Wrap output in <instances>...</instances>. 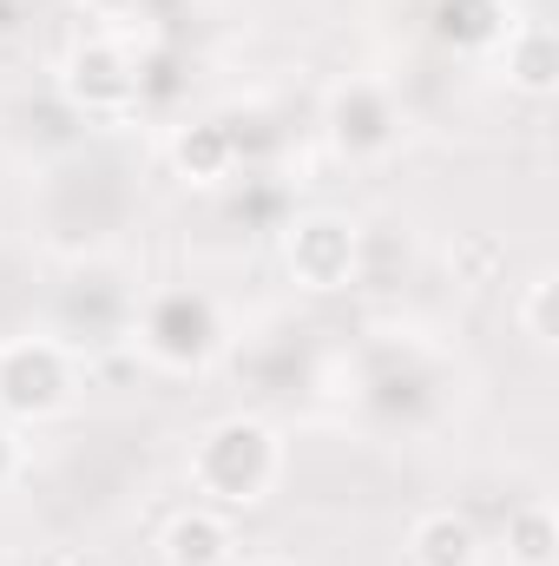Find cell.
I'll list each match as a JSON object with an SVG mask.
<instances>
[{"label":"cell","mask_w":559,"mask_h":566,"mask_svg":"<svg viewBox=\"0 0 559 566\" xmlns=\"http://www.w3.org/2000/svg\"><path fill=\"white\" fill-rule=\"evenodd\" d=\"M277 468H283L277 434H271L264 422H251V416L218 422L198 448H191V481H198V494L231 501V507L264 501V494H271V481H277Z\"/></svg>","instance_id":"cell-1"},{"label":"cell","mask_w":559,"mask_h":566,"mask_svg":"<svg viewBox=\"0 0 559 566\" xmlns=\"http://www.w3.org/2000/svg\"><path fill=\"white\" fill-rule=\"evenodd\" d=\"M66 389H73V376H66L60 343H7L0 349V409L7 416L40 422L66 402Z\"/></svg>","instance_id":"cell-2"},{"label":"cell","mask_w":559,"mask_h":566,"mask_svg":"<svg viewBox=\"0 0 559 566\" xmlns=\"http://www.w3.org/2000/svg\"><path fill=\"white\" fill-rule=\"evenodd\" d=\"M283 258H289L296 283H309V290H342V283L356 277V231H349L342 218H303V224H289Z\"/></svg>","instance_id":"cell-3"},{"label":"cell","mask_w":559,"mask_h":566,"mask_svg":"<svg viewBox=\"0 0 559 566\" xmlns=\"http://www.w3.org/2000/svg\"><path fill=\"white\" fill-rule=\"evenodd\" d=\"M66 93H73L86 113H119V106H133L139 73H133V60H126L113 40H86V46L66 53Z\"/></svg>","instance_id":"cell-4"},{"label":"cell","mask_w":559,"mask_h":566,"mask_svg":"<svg viewBox=\"0 0 559 566\" xmlns=\"http://www.w3.org/2000/svg\"><path fill=\"white\" fill-rule=\"evenodd\" d=\"M500 66H507V86H520V93H534V99H547L559 86V40L547 20H527V27H514L507 33V46H500Z\"/></svg>","instance_id":"cell-5"},{"label":"cell","mask_w":559,"mask_h":566,"mask_svg":"<svg viewBox=\"0 0 559 566\" xmlns=\"http://www.w3.org/2000/svg\"><path fill=\"white\" fill-rule=\"evenodd\" d=\"M165 566H231V527L211 507H184L165 527Z\"/></svg>","instance_id":"cell-6"},{"label":"cell","mask_w":559,"mask_h":566,"mask_svg":"<svg viewBox=\"0 0 559 566\" xmlns=\"http://www.w3.org/2000/svg\"><path fill=\"white\" fill-rule=\"evenodd\" d=\"M336 145L342 151H382L389 145V133H395V113H389V99L376 93V86H349V93H336Z\"/></svg>","instance_id":"cell-7"},{"label":"cell","mask_w":559,"mask_h":566,"mask_svg":"<svg viewBox=\"0 0 559 566\" xmlns=\"http://www.w3.org/2000/svg\"><path fill=\"white\" fill-rule=\"evenodd\" d=\"M409 560L415 566H481V534L461 514H421L409 534Z\"/></svg>","instance_id":"cell-8"},{"label":"cell","mask_w":559,"mask_h":566,"mask_svg":"<svg viewBox=\"0 0 559 566\" xmlns=\"http://www.w3.org/2000/svg\"><path fill=\"white\" fill-rule=\"evenodd\" d=\"M507 560L514 566H553L559 560V527H553V507L547 501L514 507V521H507Z\"/></svg>","instance_id":"cell-9"},{"label":"cell","mask_w":559,"mask_h":566,"mask_svg":"<svg viewBox=\"0 0 559 566\" xmlns=\"http://www.w3.org/2000/svg\"><path fill=\"white\" fill-rule=\"evenodd\" d=\"M171 165H178L184 178H198V185L224 178V165H231V133H224V126H184V133L171 139Z\"/></svg>","instance_id":"cell-10"},{"label":"cell","mask_w":559,"mask_h":566,"mask_svg":"<svg viewBox=\"0 0 559 566\" xmlns=\"http://www.w3.org/2000/svg\"><path fill=\"white\" fill-rule=\"evenodd\" d=\"M553 271H540V277L527 283V303H520V323H527V336L534 343H553Z\"/></svg>","instance_id":"cell-11"},{"label":"cell","mask_w":559,"mask_h":566,"mask_svg":"<svg viewBox=\"0 0 559 566\" xmlns=\"http://www.w3.org/2000/svg\"><path fill=\"white\" fill-rule=\"evenodd\" d=\"M86 7H93V13H106V20H113V13H126V7H139V0H86Z\"/></svg>","instance_id":"cell-12"},{"label":"cell","mask_w":559,"mask_h":566,"mask_svg":"<svg viewBox=\"0 0 559 566\" xmlns=\"http://www.w3.org/2000/svg\"><path fill=\"white\" fill-rule=\"evenodd\" d=\"M13 468V441H7V428H0V474Z\"/></svg>","instance_id":"cell-13"},{"label":"cell","mask_w":559,"mask_h":566,"mask_svg":"<svg viewBox=\"0 0 559 566\" xmlns=\"http://www.w3.org/2000/svg\"><path fill=\"white\" fill-rule=\"evenodd\" d=\"M251 566H289V560H251Z\"/></svg>","instance_id":"cell-14"}]
</instances>
